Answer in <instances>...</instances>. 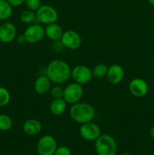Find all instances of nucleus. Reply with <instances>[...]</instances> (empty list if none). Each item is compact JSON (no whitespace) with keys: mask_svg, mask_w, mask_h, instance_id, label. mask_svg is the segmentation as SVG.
I'll use <instances>...</instances> for the list:
<instances>
[{"mask_svg":"<svg viewBox=\"0 0 154 155\" xmlns=\"http://www.w3.org/2000/svg\"><path fill=\"white\" fill-rule=\"evenodd\" d=\"M70 67L64 61L60 59L53 60L48 64L46 68V75L51 83L61 84L71 77Z\"/></svg>","mask_w":154,"mask_h":155,"instance_id":"f257e3e1","label":"nucleus"},{"mask_svg":"<svg viewBox=\"0 0 154 155\" xmlns=\"http://www.w3.org/2000/svg\"><path fill=\"white\" fill-rule=\"evenodd\" d=\"M69 115L75 122L85 124L94 119L95 110L91 104L87 103H75L69 109Z\"/></svg>","mask_w":154,"mask_h":155,"instance_id":"f03ea898","label":"nucleus"},{"mask_svg":"<svg viewBox=\"0 0 154 155\" xmlns=\"http://www.w3.org/2000/svg\"><path fill=\"white\" fill-rule=\"evenodd\" d=\"M95 151L98 155H116L117 144L113 136L101 134L95 140Z\"/></svg>","mask_w":154,"mask_h":155,"instance_id":"7ed1b4c3","label":"nucleus"},{"mask_svg":"<svg viewBox=\"0 0 154 155\" xmlns=\"http://www.w3.org/2000/svg\"><path fill=\"white\" fill-rule=\"evenodd\" d=\"M37 21L43 24H53L57 22L58 13L57 10L49 5H42L36 12Z\"/></svg>","mask_w":154,"mask_h":155,"instance_id":"20e7f679","label":"nucleus"},{"mask_svg":"<svg viewBox=\"0 0 154 155\" xmlns=\"http://www.w3.org/2000/svg\"><path fill=\"white\" fill-rule=\"evenodd\" d=\"M82 95L83 89L82 85L77 83H72L65 87L63 98L67 104H74L81 100Z\"/></svg>","mask_w":154,"mask_h":155,"instance_id":"39448f33","label":"nucleus"},{"mask_svg":"<svg viewBox=\"0 0 154 155\" xmlns=\"http://www.w3.org/2000/svg\"><path fill=\"white\" fill-rule=\"evenodd\" d=\"M57 148L55 139L50 135L42 136L39 140L36 146L39 155H54Z\"/></svg>","mask_w":154,"mask_h":155,"instance_id":"423d86ee","label":"nucleus"},{"mask_svg":"<svg viewBox=\"0 0 154 155\" xmlns=\"http://www.w3.org/2000/svg\"><path fill=\"white\" fill-rule=\"evenodd\" d=\"M71 77L75 83L80 85L86 84L89 83L93 77L92 70L85 65H77L71 71Z\"/></svg>","mask_w":154,"mask_h":155,"instance_id":"0eeeda50","label":"nucleus"},{"mask_svg":"<svg viewBox=\"0 0 154 155\" xmlns=\"http://www.w3.org/2000/svg\"><path fill=\"white\" fill-rule=\"evenodd\" d=\"M27 42L29 43H37L40 42L45 36V28L41 24L35 23L29 26L24 33Z\"/></svg>","mask_w":154,"mask_h":155,"instance_id":"6e6552de","label":"nucleus"},{"mask_svg":"<svg viewBox=\"0 0 154 155\" xmlns=\"http://www.w3.org/2000/svg\"><path fill=\"white\" fill-rule=\"evenodd\" d=\"M60 42L65 48L71 50H75L82 44V38L77 32L74 30H66L63 32Z\"/></svg>","mask_w":154,"mask_h":155,"instance_id":"1a4fd4ad","label":"nucleus"},{"mask_svg":"<svg viewBox=\"0 0 154 155\" xmlns=\"http://www.w3.org/2000/svg\"><path fill=\"white\" fill-rule=\"evenodd\" d=\"M79 134L85 140L95 141L101 135V129L98 125L91 121L82 124L79 129Z\"/></svg>","mask_w":154,"mask_h":155,"instance_id":"9d476101","label":"nucleus"},{"mask_svg":"<svg viewBox=\"0 0 154 155\" xmlns=\"http://www.w3.org/2000/svg\"><path fill=\"white\" fill-rule=\"evenodd\" d=\"M131 95L137 98H141L148 92V85L144 80L135 78L131 81L128 86Z\"/></svg>","mask_w":154,"mask_h":155,"instance_id":"9b49d317","label":"nucleus"},{"mask_svg":"<svg viewBox=\"0 0 154 155\" xmlns=\"http://www.w3.org/2000/svg\"><path fill=\"white\" fill-rule=\"evenodd\" d=\"M17 36V28L11 22L3 23L0 26V41L4 43H10Z\"/></svg>","mask_w":154,"mask_h":155,"instance_id":"f8f14e48","label":"nucleus"},{"mask_svg":"<svg viewBox=\"0 0 154 155\" xmlns=\"http://www.w3.org/2000/svg\"><path fill=\"white\" fill-rule=\"evenodd\" d=\"M107 78L112 84H119L125 77V71L121 65L117 64H113L108 68L107 74Z\"/></svg>","mask_w":154,"mask_h":155,"instance_id":"ddd939ff","label":"nucleus"},{"mask_svg":"<svg viewBox=\"0 0 154 155\" xmlns=\"http://www.w3.org/2000/svg\"><path fill=\"white\" fill-rule=\"evenodd\" d=\"M51 81L47 75L39 76L34 83L35 91L39 95H45L51 89Z\"/></svg>","mask_w":154,"mask_h":155,"instance_id":"4468645a","label":"nucleus"},{"mask_svg":"<svg viewBox=\"0 0 154 155\" xmlns=\"http://www.w3.org/2000/svg\"><path fill=\"white\" fill-rule=\"evenodd\" d=\"M45 36L52 41L60 40L63 33V28L56 23L48 24L45 28Z\"/></svg>","mask_w":154,"mask_h":155,"instance_id":"2eb2a0df","label":"nucleus"},{"mask_svg":"<svg viewBox=\"0 0 154 155\" xmlns=\"http://www.w3.org/2000/svg\"><path fill=\"white\" fill-rule=\"evenodd\" d=\"M23 130L26 134L35 136L39 134L42 130V124L36 119H29L24 122Z\"/></svg>","mask_w":154,"mask_h":155,"instance_id":"dca6fc26","label":"nucleus"},{"mask_svg":"<svg viewBox=\"0 0 154 155\" xmlns=\"http://www.w3.org/2000/svg\"><path fill=\"white\" fill-rule=\"evenodd\" d=\"M66 104L63 98H54L50 104V111L54 116H60L65 112L66 109Z\"/></svg>","mask_w":154,"mask_h":155,"instance_id":"f3484780","label":"nucleus"},{"mask_svg":"<svg viewBox=\"0 0 154 155\" xmlns=\"http://www.w3.org/2000/svg\"><path fill=\"white\" fill-rule=\"evenodd\" d=\"M12 6L7 0H0V21H5L12 15Z\"/></svg>","mask_w":154,"mask_h":155,"instance_id":"a211bd4d","label":"nucleus"},{"mask_svg":"<svg viewBox=\"0 0 154 155\" xmlns=\"http://www.w3.org/2000/svg\"><path fill=\"white\" fill-rule=\"evenodd\" d=\"M20 19L24 24H33L37 21L36 18V14L33 11L27 9V10L23 11L20 15ZM38 22V21H37Z\"/></svg>","mask_w":154,"mask_h":155,"instance_id":"6ab92c4d","label":"nucleus"},{"mask_svg":"<svg viewBox=\"0 0 154 155\" xmlns=\"http://www.w3.org/2000/svg\"><path fill=\"white\" fill-rule=\"evenodd\" d=\"M108 71V67L105 64H98L92 70L93 77L96 78H103L106 77Z\"/></svg>","mask_w":154,"mask_h":155,"instance_id":"aec40b11","label":"nucleus"},{"mask_svg":"<svg viewBox=\"0 0 154 155\" xmlns=\"http://www.w3.org/2000/svg\"><path fill=\"white\" fill-rule=\"evenodd\" d=\"M12 127V120L6 114H0V130L8 131Z\"/></svg>","mask_w":154,"mask_h":155,"instance_id":"412c9836","label":"nucleus"},{"mask_svg":"<svg viewBox=\"0 0 154 155\" xmlns=\"http://www.w3.org/2000/svg\"><path fill=\"white\" fill-rule=\"evenodd\" d=\"M11 95L9 91L5 87H0V107H5L10 102Z\"/></svg>","mask_w":154,"mask_h":155,"instance_id":"4be33fe9","label":"nucleus"},{"mask_svg":"<svg viewBox=\"0 0 154 155\" xmlns=\"http://www.w3.org/2000/svg\"><path fill=\"white\" fill-rule=\"evenodd\" d=\"M63 91H64V89L60 86H53V87L51 88V89H50V92H51V96L54 98H63Z\"/></svg>","mask_w":154,"mask_h":155,"instance_id":"5701e85b","label":"nucleus"},{"mask_svg":"<svg viewBox=\"0 0 154 155\" xmlns=\"http://www.w3.org/2000/svg\"><path fill=\"white\" fill-rule=\"evenodd\" d=\"M25 3L28 9L32 11H37L42 5L41 0H25Z\"/></svg>","mask_w":154,"mask_h":155,"instance_id":"b1692460","label":"nucleus"},{"mask_svg":"<svg viewBox=\"0 0 154 155\" xmlns=\"http://www.w3.org/2000/svg\"><path fill=\"white\" fill-rule=\"evenodd\" d=\"M54 155H71V151L68 147L60 146L57 148Z\"/></svg>","mask_w":154,"mask_h":155,"instance_id":"393cba45","label":"nucleus"},{"mask_svg":"<svg viewBox=\"0 0 154 155\" xmlns=\"http://www.w3.org/2000/svg\"><path fill=\"white\" fill-rule=\"evenodd\" d=\"M7 1L11 5L12 7H18L25 2V0H7Z\"/></svg>","mask_w":154,"mask_h":155,"instance_id":"a878e982","label":"nucleus"},{"mask_svg":"<svg viewBox=\"0 0 154 155\" xmlns=\"http://www.w3.org/2000/svg\"><path fill=\"white\" fill-rule=\"evenodd\" d=\"M17 41H18V42L19 44H24V43H25L26 42H27L24 35L18 36V37L17 38Z\"/></svg>","mask_w":154,"mask_h":155,"instance_id":"bb28decb","label":"nucleus"},{"mask_svg":"<svg viewBox=\"0 0 154 155\" xmlns=\"http://www.w3.org/2000/svg\"><path fill=\"white\" fill-rule=\"evenodd\" d=\"M149 134H150V136L154 139V127H152V128L149 130Z\"/></svg>","mask_w":154,"mask_h":155,"instance_id":"cd10ccee","label":"nucleus"},{"mask_svg":"<svg viewBox=\"0 0 154 155\" xmlns=\"http://www.w3.org/2000/svg\"><path fill=\"white\" fill-rule=\"evenodd\" d=\"M147 1L149 2L151 5H154V0H147Z\"/></svg>","mask_w":154,"mask_h":155,"instance_id":"c85d7f7f","label":"nucleus"},{"mask_svg":"<svg viewBox=\"0 0 154 155\" xmlns=\"http://www.w3.org/2000/svg\"><path fill=\"white\" fill-rule=\"evenodd\" d=\"M122 155H131L129 154V153H124V154H122Z\"/></svg>","mask_w":154,"mask_h":155,"instance_id":"c756f323","label":"nucleus"},{"mask_svg":"<svg viewBox=\"0 0 154 155\" xmlns=\"http://www.w3.org/2000/svg\"><path fill=\"white\" fill-rule=\"evenodd\" d=\"M0 42H1V41H0Z\"/></svg>","mask_w":154,"mask_h":155,"instance_id":"7c9ffc66","label":"nucleus"}]
</instances>
